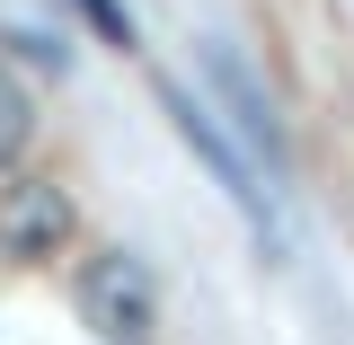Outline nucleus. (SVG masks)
<instances>
[{"label": "nucleus", "instance_id": "2", "mask_svg": "<svg viewBox=\"0 0 354 345\" xmlns=\"http://www.w3.org/2000/svg\"><path fill=\"white\" fill-rule=\"evenodd\" d=\"M71 248V195L44 186V177H18L0 186V257L9 265H44Z\"/></svg>", "mask_w": 354, "mask_h": 345}, {"label": "nucleus", "instance_id": "3", "mask_svg": "<svg viewBox=\"0 0 354 345\" xmlns=\"http://www.w3.org/2000/svg\"><path fill=\"white\" fill-rule=\"evenodd\" d=\"M160 106H169L177 115V133H186V142H195V151H204V169L221 177V186H230V195H239V204H248V213H257V230L274 213H266V186H257V169H248V151H239V142H230V133H213V115H204V106H195V97H186V88H160Z\"/></svg>", "mask_w": 354, "mask_h": 345}, {"label": "nucleus", "instance_id": "5", "mask_svg": "<svg viewBox=\"0 0 354 345\" xmlns=\"http://www.w3.org/2000/svg\"><path fill=\"white\" fill-rule=\"evenodd\" d=\"M36 142V88L0 62V169H18V151Z\"/></svg>", "mask_w": 354, "mask_h": 345}, {"label": "nucleus", "instance_id": "1", "mask_svg": "<svg viewBox=\"0 0 354 345\" xmlns=\"http://www.w3.org/2000/svg\"><path fill=\"white\" fill-rule=\"evenodd\" d=\"M80 319L97 328V337H115V345H142L151 328H160V274L133 257V248H106V257H88Z\"/></svg>", "mask_w": 354, "mask_h": 345}, {"label": "nucleus", "instance_id": "6", "mask_svg": "<svg viewBox=\"0 0 354 345\" xmlns=\"http://www.w3.org/2000/svg\"><path fill=\"white\" fill-rule=\"evenodd\" d=\"M71 9H80V18H97V36H106V44H133V18L115 9V0H71Z\"/></svg>", "mask_w": 354, "mask_h": 345}, {"label": "nucleus", "instance_id": "4", "mask_svg": "<svg viewBox=\"0 0 354 345\" xmlns=\"http://www.w3.org/2000/svg\"><path fill=\"white\" fill-rule=\"evenodd\" d=\"M204 80H213L221 97L239 106V124H248V142H257V160H274V115H266V97H257V80H248V71H239V62H230L221 44H204Z\"/></svg>", "mask_w": 354, "mask_h": 345}]
</instances>
